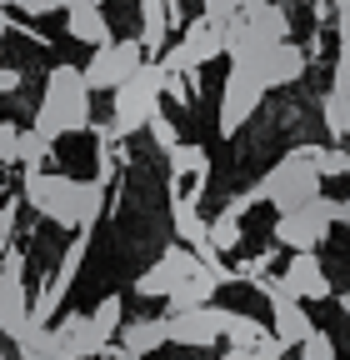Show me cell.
I'll return each mask as SVG.
<instances>
[{
	"label": "cell",
	"mask_w": 350,
	"mask_h": 360,
	"mask_svg": "<svg viewBox=\"0 0 350 360\" xmlns=\"http://www.w3.org/2000/svg\"><path fill=\"white\" fill-rule=\"evenodd\" d=\"M91 90H85L80 70L75 65H56L46 75V96L35 105V130L46 135V141H60L70 130H91Z\"/></svg>",
	"instance_id": "1"
},
{
	"label": "cell",
	"mask_w": 350,
	"mask_h": 360,
	"mask_svg": "<svg viewBox=\"0 0 350 360\" xmlns=\"http://www.w3.org/2000/svg\"><path fill=\"white\" fill-rule=\"evenodd\" d=\"M316 155L320 146H295L280 165H271V175L255 186V200H271L280 215L285 210H300L320 195V170H316Z\"/></svg>",
	"instance_id": "2"
},
{
	"label": "cell",
	"mask_w": 350,
	"mask_h": 360,
	"mask_svg": "<svg viewBox=\"0 0 350 360\" xmlns=\"http://www.w3.org/2000/svg\"><path fill=\"white\" fill-rule=\"evenodd\" d=\"M160 85H165V70L155 60H145L125 85L110 90V125L115 135H136L150 125V115L160 110Z\"/></svg>",
	"instance_id": "3"
},
{
	"label": "cell",
	"mask_w": 350,
	"mask_h": 360,
	"mask_svg": "<svg viewBox=\"0 0 350 360\" xmlns=\"http://www.w3.org/2000/svg\"><path fill=\"white\" fill-rule=\"evenodd\" d=\"M20 195L35 215L65 225V231H80V180H70L60 170H25Z\"/></svg>",
	"instance_id": "4"
},
{
	"label": "cell",
	"mask_w": 350,
	"mask_h": 360,
	"mask_svg": "<svg viewBox=\"0 0 350 360\" xmlns=\"http://www.w3.org/2000/svg\"><path fill=\"white\" fill-rule=\"evenodd\" d=\"M215 56H226V25H215V20L195 15V20L181 30V45H170V51H165L155 65L170 70V75H190V70L210 65Z\"/></svg>",
	"instance_id": "5"
},
{
	"label": "cell",
	"mask_w": 350,
	"mask_h": 360,
	"mask_svg": "<svg viewBox=\"0 0 350 360\" xmlns=\"http://www.w3.org/2000/svg\"><path fill=\"white\" fill-rule=\"evenodd\" d=\"M141 65H145L141 40H110V45H96V56L85 60L80 80H85V90H115V85H125L130 75H136Z\"/></svg>",
	"instance_id": "6"
},
{
	"label": "cell",
	"mask_w": 350,
	"mask_h": 360,
	"mask_svg": "<svg viewBox=\"0 0 350 360\" xmlns=\"http://www.w3.org/2000/svg\"><path fill=\"white\" fill-rule=\"evenodd\" d=\"M260 101H266V85H260V75L250 65H231L226 85H221V135H235L255 110Z\"/></svg>",
	"instance_id": "7"
},
{
	"label": "cell",
	"mask_w": 350,
	"mask_h": 360,
	"mask_svg": "<svg viewBox=\"0 0 350 360\" xmlns=\"http://www.w3.org/2000/svg\"><path fill=\"white\" fill-rule=\"evenodd\" d=\"M30 321V295H25V255L11 245L6 255H0V330H6L11 340L25 330Z\"/></svg>",
	"instance_id": "8"
},
{
	"label": "cell",
	"mask_w": 350,
	"mask_h": 360,
	"mask_svg": "<svg viewBox=\"0 0 350 360\" xmlns=\"http://www.w3.org/2000/svg\"><path fill=\"white\" fill-rule=\"evenodd\" d=\"M320 200V195H316ZM300 205V210H285V215H276V245H285L290 255H300V250H316V245H325V236H330V220L320 215V205Z\"/></svg>",
	"instance_id": "9"
},
{
	"label": "cell",
	"mask_w": 350,
	"mask_h": 360,
	"mask_svg": "<svg viewBox=\"0 0 350 360\" xmlns=\"http://www.w3.org/2000/svg\"><path fill=\"white\" fill-rule=\"evenodd\" d=\"M165 340L190 345V350L215 345V340H221V305H200V310H175V315H165Z\"/></svg>",
	"instance_id": "10"
},
{
	"label": "cell",
	"mask_w": 350,
	"mask_h": 360,
	"mask_svg": "<svg viewBox=\"0 0 350 360\" xmlns=\"http://www.w3.org/2000/svg\"><path fill=\"white\" fill-rule=\"evenodd\" d=\"M280 290H285V295H295L300 305H311V300H330V276H325L320 255H316V250L290 255L285 276H280Z\"/></svg>",
	"instance_id": "11"
},
{
	"label": "cell",
	"mask_w": 350,
	"mask_h": 360,
	"mask_svg": "<svg viewBox=\"0 0 350 360\" xmlns=\"http://www.w3.org/2000/svg\"><path fill=\"white\" fill-rule=\"evenodd\" d=\"M200 265V255L195 250H181V245H170L150 270H145V276L136 281V295H150V300H160V295H170L175 285H181L186 276H190V270Z\"/></svg>",
	"instance_id": "12"
},
{
	"label": "cell",
	"mask_w": 350,
	"mask_h": 360,
	"mask_svg": "<svg viewBox=\"0 0 350 360\" xmlns=\"http://www.w3.org/2000/svg\"><path fill=\"white\" fill-rule=\"evenodd\" d=\"M51 330H56V355H60V360H96V355L110 345V340L91 326V315H80V310L65 315V321L51 326Z\"/></svg>",
	"instance_id": "13"
},
{
	"label": "cell",
	"mask_w": 350,
	"mask_h": 360,
	"mask_svg": "<svg viewBox=\"0 0 350 360\" xmlns=\"http://www.w3.org/2000/svg\"><path fill=\"white\" fill-rule=\"evenodd\" d=\"M250 70L260 75V85H266V90H276V85H295V80L305 75V51H300V45H290V40H280V45H271V51L260 56Z\"/></svg>",
	"instance_id": "14"
},
{
	"label": "cell",
	"mask_w": 350,
	"mask_h": 360,
	"mask_svg": "<svg viewBox=\"0 0 350 360\" xmlns=\"http://www.w3.org/2000/svg\"><path fill=\"white\" fill-rule=\"evenodd\" d=\"M65 35L80 45H110V20L101 6H70L65 11Z\"/></svg>",
	"instance_id": "15"
},
{
	"label": "cell",
	"mask_w": 350,
	"mask_h": 360,
	"mask_svg": "<svg viewBox=\"0 0 350 360\" xmlns=\"http://www.w3.org/2000/svg\"><path fill=\"white\" fill-rule=\"evenodd\" d=\"M160 345H170L165 340V315H141V321L120 326V350H130V355H150Z\"/></svg>",
	"instance_id": "16"
},
{
	"label": "cell",
	"mask_w": 350,
	"mask_h": 360,
	"mask_svg": "<svg viewBox=\"0 0 350 360\" xmlns=\"http://www.w3.org/2000/svg\"><path fill=\"white\" fill-rule=\"evenodd\" d=\"M165 30H170V0H141V51L165 56Z\"/></svg>",
	"instance_id": "17"
},
{
	"label": "cell",
	"mask_w": 350,
	"mask_h": 360,
	"mask_svg": "<svg viewBox=\"0 0 350 360\" xmlns=\"http://www.w3.org/2000/svg\"><path fill=\"white\" fill-rule=\"evenodd\" d=\"M170 220H175V236L181 245H205V220H200V200L195 195H170Z\"/></svg>",
	"instance_id": "18"
},
{
	"label": "cell",
	"mask_w": 350,
	"mask_h": 360,
	"mask_svg": "<svg viewBox=\"0 0 350 360\" xmlns=\"http://www.w3.org/2000/svg\"><path fill=\"white\" fill-rule=\"evenodd\" d=\"M221 335L231 340V350H250L260 335H266V326H260L255 315H245V310H221Z\"/></svg>",
	"instance_id": "19"
},
{
	"label": "cell",
	"mask_w": 350,
	"mask_h": 360,
	"mask_svg": "<svg viewBox=\"0 0 350 360\" xmlns=\"http://www.w3.org/2000/svg\"><path fill=\"white\" fill-rule=\"evenodd\" d=\"M320 115H325V130L335 135V141H345V135H350V85H330L325 90Z\"/></svg>",
	"instance_id": "20"
},
{
	"label": "cell",
	"mask_w": 350,
	"mask_h": 360,
	"mask_svg": "<svg viewBox=\"0 0 350 360\" xmlns=\"http://www.w3.org/2000/svg\"><path fill=\"white\" fill-rule=\"evenodd\" d=\"M51 146L56 141H46L35 125H20V146H15V165H25V170H40L51 160Z\"/></svg>",
	"instance_id": "21"
},
{
	"label": "cell",
	"mask_w": 350,
	"mask_h": 360,
	"mask_svg": "<svg viewBox=\"0 0 350 360\" xmlns=\"http://www.w3.org/2000/svg\"><path fill=\"white\" fill-rule=\"evenodd\" d=\"M170 175H175V180L210 175V155H205V146H175V150H170Z\"/></svg>",
	"instance_id": "22"
},
{
	"label": "cell",
	"mask_w": 350,
	"mask_h": 360,
	"mask_svg": "<svg viewBox=\"0 0 350 360\" xmlns=\"http://www.w3.org/2000/svg\"><path fill=\"white\" fill-rule=\"evenodd\" d=\"M91 326H96L105 340H115V335H120V326H125V300H120V295H105V300L91 310Z\"/></svg>",
	"instance_id": "23"
},
{
	"label": "cell",
	"mask_w": 350,
	"mask_h": 360,
	"mask_svg": "<svg viewBox=\"0 0 350 360\" xmlns=\"http://www.w3.org/2000/svg\"><path fill=\"white\" fill-rule=\"evenodd\" d=\"M295 350H300V360H335V340H330V335H325L320 326H316L311 335H305V340H300Z\"/></svg>",
	"instance_id": "24"
},
{
	"label": "cell",
	"mask_w": 350,
	"mask_h": 360,
	"mask_svg": "<svg viewBox=\"0 0 350 360\" xmlns=\"http://www.w3.org/2000/svg\"><path fill=\"white\" fill-rule=\"evenodd\" d=\"M316 170H320V180H325V175H345V170H350V150L320 146V155H316Z\"/></svg>",
	"instance_id": "25"
},
{
	"label": "cell",
	"mask_w": 350,
	"mask_h": 360,
	"mask_svg": "<svg viewBox=\"0 0 350 360\" xmlns=\"http://www.w3.org/2000/svg\"><path fill=\"white\" fill-rule=\"evenodd\" d=\"M145 130H150V141H155V146H160V150H165V155H170V150H175V146H181V135H175V125H170V120H165V115H160V110H155V115H150V125H145Z\"/></svg>",
	"instance_id": "26"
},
{
	"label": "cell",
	"mask_w": 350,
	"mask_h": 360,
	"mask_svg": "<svg viewBox=\"0 0 350 360\" xmlns=\"http://www.w3.org/2000/svg\"><path fill=\"white\" fill-rule=\"evenodd\" d=\"M15 146H20V125L0 120V165H15Z\"/></svg>",
	"instance_id": "27"
},
{
	"label": "cell",
	"mask_w": 350,
	"mask_h": 360,
	"mask_svg": "<svg viewBox=\"0 0 350 360\" xmlns=\"http://www.w3.org/2000/svg\"><path fill=\"white\" fill-rule=\"evenodd\" d=\"M15 210H20V200H6V205H0V255L11 250V236H15Z\"/></svg>",
	"instance_id": "28"
},
{
	"label": "cell",
	"mask_w": 350,
	"mask_h": 360,
	"mask_svg": "<svg viewBox=\"0 0 350 360\" xmlns=\"http://www.w3.org/2000/svg\"><path fill=\"white\" fill-rule=\"evenodd\" d=\"M20 70H11V65H0V96H15V90H20Z\"/></svg>",
	"instance_id": "29"
},
{
	"label": "cell",
	"mask_w": 350,
	"mask_h": 360,
	"mask_svg": "<svg viewBox=\"0 0 350 360\" xmlns=\"http://www.w3.org/2000/svg\"><path fill=\"white\" fill-rule=\"evenodd\" d=\"M335 30H340V40H350V11H335Z\"/></svg>",
	"instance_id": "30"
},
{
	"label": "cell",
	"mask_w": 350,
	"mask_h": 360,
	"mask_svg": "<svg viewBox=\"0 0 350 360\" xmlns=\"http://www.w3.org/2000/svg\"><path fill=\"white\" fill-rule=\"evenodd\" d=\"M6 35H11V15H6V11H0V40H6Z\"/></svg>",
	"instance_id": "31"
},
{
	"label": "cell",
	"mask_w": 350,
	"mask_h": 360,
	"mask_svg": "<svg viewBox=\"0 0 350 360\" xmlns=\"http://www.w3.org/2000/svg\"><path fill=\"white\" fill-rule=\"evenodd\" d=\"M340 310H345V315H350V290H345V295H340Z\"/></svg>",
	"instance_id": "32"
},
{
	"label": "cell",
	"mask_w": 350,
	"mask_h": 360,
	"mask_svg": "<svg viewBox=\"0 0 350 360\" xmlns=\"http://www.w3.org/2000/svg\"><path fill=\"white\" fill-rule=\"evenodd\" d=\"M75 6H101V0H75Z\"/></svg>",
	"instance_id": "33"
},
{
	"label": "cell",
	"mask_w": 350,
	"mask_h": 360,
	"mask_svg": "<svg viewBox=\"0 0 350 360\" xmlns=\"http://www.w3.org/2000/svg\"><path fill=\"white\" fill-rule=\"evenodd\" d=\"M6 6H11V0H0V11H6Z\"/></svg>",
	"instance_id": "34"
},
{
	"label": "cell",
	"mask_w": 350,
	"mask_h": 360,
	"mask_svg": "<svg viewBox=\"0 0 350 360\" xmlns=\"http://www.w3.org/2000/svg\"><path fill=\"white\" fill-rule=\"evenodd\" d=\"M245 6H260V0H245Z\"/></svg>",
	"instance_id": "35"
},
{
	"label": "cell",
	"mask_w": 350,
	"mask_h": 360,
	"mask_svg": "<svg viewBox=\"0 0 350 360\" xmlns=\"http://www.w3.org/2000/svg\"><path fill=\"white\" fill-rule=\"evenodd\" d=\"M0 360H6V350H0Z\"/></svg>",
	"instance_id": "36"
},
{
	"label": "cell",
	"mask_w": 350,
	"mask_h": 360,
	"mask_svg": "<svg viewBox=\"0 0 350 360\" xmlns=\"http://www.w3.org/2000/svg\"><path fill=\"white\" fill-rule=\"evenodd\" d=\"M345 225H350V220H345Z\"/></svg>",
	"instance_id": "37"
},
{
	"label": "cell",
	"mask_w": 350,
	"mask_h": 360,
	"mask_svg": "<svg viewBox=\"0 0 350 360\" xmlns=\"http://www.w3.org/2000/svg\"><path fill=\"white\" fill-rule=\"evenodd\" d=\"M345 175H350V170H345Z\"/></svg>",
	"instance_id": "38"
}]
</instances>
